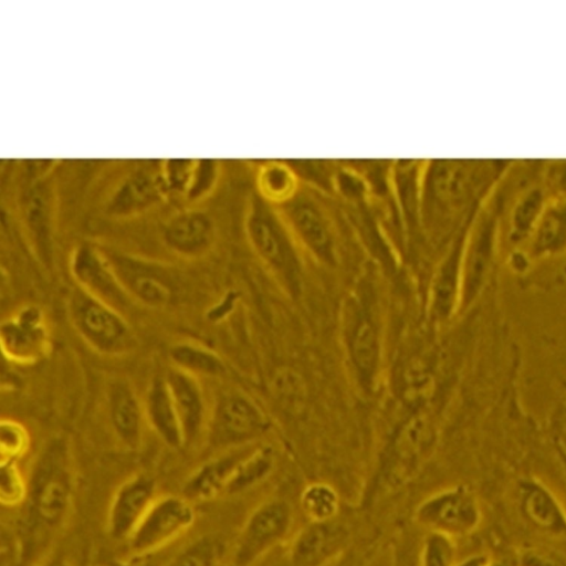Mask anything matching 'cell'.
Here are the masks:
<instances>
[{
	"mask_svg": "<svg viewBox=\"0 0 566 566\" xmlns=\"http://www.w3.org/2000/svg\"><path fill=\"white\" fill-rule=\"evenodd\" d=\"M339 332L352 380L370 397L379 386L385 357L384 306L375 274H361L344 296Z\"/></svg>",
	"mask_w": 566,
	"mask_h": 566,
	"instance_id": "6da1fadb",
	"label": "cell"
},
{
	"mask_svg": "<svg viewBox=\"0 0 566 566\" xmlns=\"http://www.w3.org/2000/svg\"><path fill=\"white\" fill-rule=\"evenodd\" d=\"M29 513L32 523L57 528L67 516L74 496V462L70 439L49 438L40 448L28 478Z\"/></svg>",
	"mask_w": 566,
	"mask_h": 566,
	"instance_id": "7a4b0ae2",
	"label": "cell"
},
{
	"mask_svg": "<svg viewBox=\"0 0 566 566\" xmlns=\"http://www.w3.org/2000/svg\"><path fill=\"white\" fill-rule=\"evenodd\" d=\"M436 442L437 427L430 408L410 411L384 447L373 491L390 492L408 483L424 464Z\"/></svg>",
	"mask_w": 566,
	"mask_h": 566,
	"instance_id": "3957f363",
	"label": "cell"
},
{
	"mask_svg": "<svg viewBox=\"0 0 566 566\" xmlns=\"http://www.w3.org/2000/svg\"><path fill=\"white\" fill-rule=\"evenodd\" d=\"M66 310L72 327L94 352L114 357L135 347L136 338L124 313L75 285L67 295Z\"/></svg>",
	"mask_w": 566,
	"mask_h": 566,
	"instance_id": "277c9868",
	"label": "cell"
},
{
	"mask_svg": "<svg viewBox=\"0 0 566 566\" xmlns=\"http://www.w3.org/2000/svg\"><path fill=\"white\" fill-rule=\"evenodd\" d=\"M272 428L266 411L249 395L239 390H223L210 406L205 432L212 451H229L249 447Z\"/></svg>",
	"mask_w": 566,
	"mask_h": 566,
	"instance_id": "5b68a950",
	"label": "cell"
},
{
	"mask_svg": "<svg viewBox=\"0 0 566 566\" xmlns=\"http://www.w3.org/2000/svg\"><path fill=\"white\" fill-rule=\"evenodd\" d=\"M247 233L258 258L279 286L293 298L301 296L304 266L287 232L262 208H255L247 221Z\"/></svg>",
	"mask_w": 566,
	"mask_h": 566,
	"instance_id": "8992f818",
	"label": "cell"
},
{
	"mask_svg": "<svg viewBox=\"0 0 566 566\" xmlns=\"http://www.w3.org/2000/svg\"><path fill=\"white\" fill-rule=\"evenodd\" d=\"M103 251L134 304L163 308L174 304L180 296V277L170 266L134 254L106 249Z\"/></svg>",
	"mask_w": 566,
	"mask_h": 566,
	"instance_id": "52a82bcc",
	"label": "cell"
},
{
	"mask_svg": "<svg viewBox=\"0 0 566 566\" xmlns=\"http://www.w3.org/2000/svg\"><path fill=\"white\" fill-rule=\"evenodd\" d=\"M292 525L293 510L286 500L263 501L250 513L237 537L233 565H253L287 537Z\"/></svg>",
	"mask_w": 566,
	"mask_h": 566,
	"instance_id": "ba28073f",
	"label": "cell"
},
{
	"mask_svg": "<svg viewBox=\"0 0 566 566\" xmlns=\"http://www.w3.org/2000/svg\"><path fill=\"white\" fill-rule=\"evenodd\" d=\"M197 512L184 495L157 496L128 542L130 556H148L187 532L195 523Z\"/></svg>",
	"mask_w": 566,
	"mask_h": 566,
	"instance_id": "9c48e42d",
	"label": "cell"
},
{
	"mask_svg": "<svg viewBox=\"0 0 566 566\" xmlns=\"http://www.w3.org/2000/svg\"><path fill=\"white\" fill-rule=\"evenodd\" d=\"M413 518L428 532L457 537L475 531L481 521V510L475 494L468 486L454 485L419 502Z\"/></svg>",
	"mask_w": 566,
	"mask_h": 566,
	"instance_id": "30bf717a",
	"label": "cell"
},
{
	"mask_svg": "<svg viewBox=\"0 0 566 566\" xmlns=\"http://www.w3.org/2000/svg\"><path fill=\"white\" fill-rule=\"evenodd\" d=\"M69 271L75 286L119 312L125 314L134 304L102 248L88 242L75 245L70 253Z\"/></svg>",
	"mask_w": 566,
	"mask_h": 566,
	"instance_id": "8fae6325",
	"label": "cell"
},
{
	"mask_svg": "<svg viewBox=\"0 0 566 566\" xmlns=\"http://www.w3.org/2000/svg\"><path fill=\"white\" fill-rule=\"evenodd\" d=\"M3 356L15 364L42 360L51 348V332L38 305H23L3 319L0 329Z\"/></svg>",
	"mask_w": 566,
	"mask_h": 566,
	"instance_id": "7c38bea8",
	"label": "cell"
},
{
	"mask_svg": "<svg viewBox=\"0 0 566 566\" xmlns=\"http://www.w3.org/2000/svg\"><path fill=\"white\" fill-rule=\"evenodd\" d=\"M155 478L145 472L135 473L115 490L106 518L111 538L127 541L157 499Z\"/></svg>",
	"mask_w": 566,
	"mask_h": 566,
	"instance_id": "4fadbf2b",
	"label": "cell"
},
{
	"mask_svg": "<svg viewBox=\"0 0 566 566\" xmlns=\"http://www.w3.org/2000/svg\"><path fill=\"white\" fill-rule=\"evenodd\" d=\"M106 411L109 427L122 446L140 447L146 422L143 398L125 377L112 378L106 387Z\"/></svg>",
	"mask_w": 566,
	"mask_h": 566,
	"instance_id": "5bb4252c",
	"label": "cell"
},
{
	"mask_svg": "<svg viewBox=\"0 0 566 566\" xmlns=\"http://www.w3.org/2000/svg\"><path fill=\"white\" fill-rule=\"evenodd\" d=\"M165 375L179 418L185 447L205 436L210 406L200 379L175 367Z\"/></svg>",
	"mask_w": 566,
	"mask_h": 566,
	"instance_id": "9a60e30c",
	"label": "cell"
},
{
	"mask_svg": "<svg viewBox=\"0 0 566 566\" xmlns=\"http://www.w3.org/2000/svg\"><path fill=\"white\" fill-rule=\"evenodd\" d=\"M348 536L344 525L335 521L310 523L293 538L284 566H324L342 553Z\"/></svg>",
	"mask_w": 566,
	"mask_h": 566,
	"instance_id": "2e32d148",
	"label": "cell"
},
{
	"mask_svg": "<svg viewBox=\"0 0 566 566\" xmlns=\"http://www.w3.org/2000/svg\"><path fill=\"white\" fill-rule=\"evenodd\" d=\"M49 185L35 182L23 202V221L27 237L38 262L46 270L54 261L53 209Z\"/></svg>",
	"mask_w": 566,
	"mask_h": 566,
	"instance_id": "e0dca14e",
	"label": "cell"
},
{
	"mask_svg": "<svg viewBox=\"0 0 566 566\" xmlns=\"http://www.w3.org/2000/svg\"><path fill=\"white\" fill-rule=\"evenodd\" d=\"M211 218L197 210L182 211L171 217L163 228V241L176 255L198 259L211 249L214 241Z\"/></svg>",
	"mask_w": 566,
	"mask_h": 566,
	"instance_id": "ac0fdd59",
	"label": "cell"
},
{
	"mask_svg": "<svg viewBox=\"0 0 566 566\" xmlns=\"http://www.w3.org/2000/svg\"><path fill=\"white\" fill-rule=\"evenodd\" d=\"M395 391L410 411L430 408L437 378L431 353L424 350L407 356L397 367Z\"/></svg>",
	"mask_w": 566,
	"mask_h": 566,
	"instance_id": "d6986e66",
	"label": "cell"
},
{
	"mask_svg": "<svg viewBox=\"0 0 566 566\" xmlns=\"http://www.w3.org/2000/svg\"><path fill=\"white\" fill-rule=\"evenodd\" d=\"M492 234L489 227H483L463 247L459 314L475 303L488 282L494 258Z\"/></svg>",
	"mask_w": 566,
	"mask_h": 566,
	"instance_id": "ffe728a7",
	"label": "cell"
},
{
	"mask_svg": "<svg viewBox=\"0 0 566 566\" xmlns=\"http://www.w3.org/2000/svg\"><path fill=\"white\" fill-rule=\"evenodd\" d=\"M249 448L224 451L206 460L187 476L181 495L195 503L226 494L232 473Z\"/></svg>",
	"mask_w": 566,
	"mask_h": 566,
	"instance_id": "44dd1931",
	"label": "cell"
},
{
	"mask_svg": "<svg viewBox=\"0 0 566 566\" xmlns=\"http://www.w3.org/2000/svg\"><path fill=\"white\" fill-rule=\"evenodd\" d=\"M147 424L168 447H185L177 410L165 375L154 376L143 398Z\"/></svg>",
	"mask_w": 566,
	"mask_h": 566,
	"instance_id": "7402d4cb",
	"label": "cell"
},
{
	"mask_svg": "<svg viewBox=\"0 0 566 566\" xmlns=\"http://www.w3.org/2000/svg\"><path fill=\"white\" fill-rule=\"evenodd\" d=\"M518 490L525 520L543 533L566 537V512L549 489L536 480H524Z\"/></svg>",
	"mask_w": 566,
	"mask_h": 566,
	"instance_id": "603a6c76",
	"label": "cell"
},
{
	"mask_svg": "<svg viewBox=\"0 0 566 566\" xmlns=\"http://www.w3.org/2000/svg\"><path fill=\"white\" fill-rule=\"evenodd\" d=\"M293 229L305 249L322 264L337 263L333 232L324 216L312 205L300 202L289 210Z\"/></svg>",
	"mask_w": 566,
	"mask_h": 566,
	"instance_id": "cb8c5ba5",
	"label": "cell"
},
{
	"mask_svg": "<svg viewBox=\"0 0 566 566\" xmlns=\"http://www.w3.org/2000/svg\"><path fill=\"white\" fill-rule=\"evenodd\" d=\"M166 189L161 171L139 169L127 177L109 200L107 211L127 217L157 203Z\"/></svg>",
	"mask_w": 566,
	"mask_h": 566,
	"instance_id": "d4e9b609",
	"label": "cell"
},
{
	"mask_svg": "<svg viewBox=\"0 0 566 566\" xmlns=\"http://www.w3.org/2000/svg\"><path fill=\"white\" fill-rule=\"evenodd\" d=\"M171 367L200 379L222 376L227 368L223 359L212 349L191 340L172 344L168 352Z\"/></svg>",
	"mask_w": 566,
	"mask_h": 566,
	"instance_id": "484cf974",
	"label": "cell"
},
{
	"mask_svg": "<svg viewBox=\"0 0 566 566\" xmlns=\"http://www.w3.org/2000/svg\"><path fill=\"white\" fill-rule=\"evenodd\" d=\"M274 464V453L271 448L264 446L249 448L238 462L226 494H240L262 483L271 475Z\"/></svg>",
	"mask_w": 566,
	"mask_h": 566,
	"instance_id": "4316f807",
	"label": "cell"
},
{
	"mask_svg": "<svg viewBox=\"0 0 566 566\" xmlns=\"http://www.w3.org/2000/svg\"><path fill=\"white\" fill-rule=\"evenodd\" d=\"M300 507L313 524L335 521L340 510V496L329 483L315 481L306 484L300 494Z\"/></svg>",
	"mask_w": 566,
	"mask_h": 566,
	"instance_id": "83f0119b",
	"label": "cell"
},
{
	"mask_svg": "<svg viewBox=\"0 0 566 566\" xmlns=\"http://www.w3.org/2000/svg\"><path fill=\"white\" fill-rule=\"evenodd\" d=\"M224 553L220 536L205 534L178 551L164 566H219Z\"/></svg>",
	"mask_w": 566,
	"mask_h": 566,
	"instance_id": "f1b7e54d",
	"label": "cell"
},
{
	"mask_svg": "<svg viewBox=\"0 0 566 566\" xmlns=\"http://www.w3.org/2000/svg\"><path fill=\"white\" fill-rule=\"evenodd\" d=\"M454 537L443 533L428 532L422 539L419 566H455Z\"/></svg>",
	"mask_w": 566,
	"mask_h": 566,
	"instance_id": "f546056e",
	"label": "cell"
},
{
	"mask_svg": "<svg viewBox=\"0 0 566 566\" xmlns=\"http://www.w3.org/2000/svg\"><path fill=\"white\" fill-rule=\"evenodd\" d=\"M30 448L28 429L19 421L2 418L0 423V462H18Z\"/></svg>",
	"mask_w": 566,
	"mask_h": 566,
	"instance_id": "4dcf8cb0",
	"label": "cell"
},
{
	"mask_svg": "<svg viewBox=\"0 0 566 566\" xmlns=\"http://www.w3.org/2000/svg\"><path fill=\"white\" fill-rule=\"evenodd\" d=\"M0 501L3 506L17 507L28 501L29 483L18 462H0Z\"/></svg>",
	"mask_w": 566,
	"mask_h": 566,
	"instance_id": "1f68e13d",
	"label": "cell"
},
{
	"mask_svg": "<svg viewBox=\"0 0 566 566\" xmlns=\"http://www.w3.org/2000/svg\"><path fill=\"white\" fill-rule=\"evenodd\" d=\"M196 160L169 159L164 163L161 175L166 189L186 193Z\"/></svg>",
	"mask_w": 566,
	"mask_h": 566,
	"instance_id": "d6a6232c",
	"label": "cell"
},
{
	"mask_svg": "<svg viewBox=\"0 0 566 566\" xmlns=\"http://www.w3.org/2000/svg\"><path fill=\"white\" fill-rule=\"evenodd\" d=\"M217 177V164L210 159L195 161L191 180L186 195L190 199H198L208 193Z\"/></svg>",
	"mask_w": 566,
	"mask_h": 566,
	"instance_id": "836d02e7",
	"label": "cell"
},
{
	"mask_svg": "<svg viewBox=\"0 0 566 566\" xmlns=\"http://www.w3.org/2000/svg\"><path fill=\"white\" fill-rule=\"evenodd\" d=\"M520 558V566H566V558L545 548H528Z\"/></svg>",
	"mask_w": 566,
	"mask_h": 566,
	"instance_id": "e575fe53",
	"label": "cell"
},
{
	"mask_svg": "<svg viewBox=\"0 0 566 566\" xmlns=\"http://www.w3.org/2000/svg\"><path fill=\"white\" fill-rule=\"evenodd\" d=\"M263 185L273 195H281L290 187V176L286 170L273 167L263 176Z\"/></svg>",
	"mask_w": 566,
	"mask_h": 566,
	"instance_id": "d590c367",
	"label": "cell"
},
{
	"mask_svg": "<svg viewBox=\"0 0 566 566\" xmlns=\"http://www.w3.org/2000/svg\"><path fill=\"white\" fill-rule=\"evenodd\" d=\"M115 566H156L154 562H151L148 556H130Z\"/></svg>",
	"mask_w": 566,
	"mask_h": 566,
	"instance_id": "8d00e7d4",
	"label": "cell"
},
{
	"mask_svg": "<svg viewBox=\"0 0 566 566\" xmlns=\"http://www.w3.org/2000/svg\"><path fill=\"white\" fill-rule=\"evenodd\" d=\"M490 563L491 557L488 555H474L457 563L455 566H489Z\"/></svg>",
	"mask_w": 566,
	"mask_h": 566,
	"instance_id": "74e56055",
	"label": "cell"
},
{
	"mask_svg": "<svg viewBox=\"0 0 566 566\" xmlns=\"http://www.w3.org/2000/svg\"><path fill=\"white\" fill-rule=\"evenodd\" d=\"M489 566H520L518 555H504L495 559L491 558Z\"/></svg>",
	"mask_w": 566,
	"mask_h": 566,
	"instance_id": "f35d334b",
	"label": "cell"
},
{
	"mask_svg": "<svg viewBox=\"0 0 566 566\" xmlns=\"http://www.w3.org/2000/svg\"><path fill=\"white\" fill-rule=\"evenodd\" d=\"M41 566H70L67 560L62 556H55L46 562H44Z\"/></svg>",
	"mask_w": 566,
	"mask_h": 566,
	"instance_id": "ab89813d",
	"label": "cell"
}]
</instances>
